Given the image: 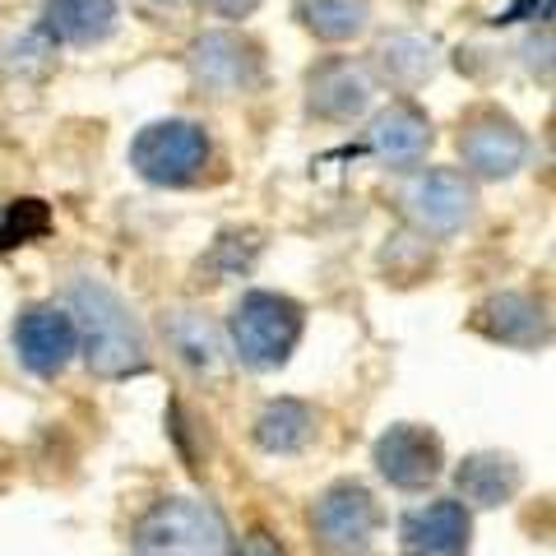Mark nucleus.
<instances>
[{"mask_svg": "<svg viewBox=\"0 0 556 556\" xmlns=\"http://www.w3.org/2000/svg\"><path fill=\"white\" fill-rule=\"evenodd\" d=\"M0 228H5V251L24 247V241H38L51 232V214L42 200H14L10 208H0Z\"/></svg>", "mask_w": 556, "mask_h": 556, "instance_id": "obj_21", "label": "nucleus"}, {"mask_svg": "<svg viewBox=\"0 0 556 556\" xmlns=\"http://www.w3.org/2000/svg\"><path fill=\"white\" fill-rule=\"evenodd\" d=\"M0 251H5V228H0Z\"/></svg>", "mask_w": 556, "mask_h": 556, "instance_id": "obj_24", "label": "nucleus"}, {"mask_svg": "<svg viewBox=\"0 0 556 556\" xmlns=\"http://www.w3.org/2000/svg\"><path fill=\"white\" fill-rule=\"evenodd\" d=\"M468 533L473 525L464 501H431L404 519V556H464Z\"/></svg>", "mask_w": 556, "mask_h": 556, "instance_id": "obj_12", "label": "nucleus"}, {"mask_svg": "<svg viewBox=\"0 0 556 556\" xmlns=\"http://www.w3.org/2000/svg\"><path fill=\"white\" fill-rule=\"evenodd\" d=\"M190 75H195L200 89L218 93V98H241L255 93L265 84V56L251 38L241 33H204V38L190 42Z\"/></svg>", "mask_w": 556, "mask_h": 556, "instance_id": "obj_6", "label": "nucleus"}, {"mask_svg": "<svg viewBox=\"0 0 556 556\" xmlns=\"http://www.w3.org/2000/svg\"><path fill=\"white\" fill-rule=\"evenodd\" d=\"M237 556H283V547H278L269 533H260V529H255V533H247V538H241Z\"/></svg>", "mask_w": 556, "mask_h": 556, "instance_id": "obj_22", "label": "nucleus"}, {"mask_svg": "<svg viewBox=\"0 0 556 556\" xmlns=\"http://www.w3.org/2000/svg\"><path fill=\"white\" fill-rule=\"evenodd\" d=\"M473 325L482 329L486 339L510 343V348H538L547 343V311L538 306L525 292H501V298L482 302Z\"/></svg>", "mask_w": 556, "mask_h": 556, "instance_id": "obj_14", "label": "nucleus"}, {"mask_svg": "<svg viewBox=\"0 0 556 556\" xmlns=\"http://www.w3.org/2000/svg\"><path fill=\"white\" fill-rule=\"evenodd\" d=\"M116 28V0H47L42 10V38L89 47L102 42Z\"/></svg>", "mask_w": 556, "mask_h": 556, "instance_id": "obj_15", "label": "nucleus"}, {"mask_svg": "<svg viewBox=\"0 0 556 556\" xmlns=\"http://www.w3.org/2000/svg\"><path fill=\"white\" fill-rule=\"evenodd\" d=\"M376 529H380V510L367 486L357 482H334L311 506V533H316V543L329 556H367Z\"/></svg>", "mask_w": 556, "mask_h": 556, "instance_id": "obj_5", "label": "nucleus"}, {"mask_svg": "<svg viewBox=\"0 0 556 556\" xmlns=\"http://www.w3.org/2000/svg\"><path fill=\"white\" fill-rule=\"evenodd\" d=\"M459 153H464V167L473 172V177L501 181V177H515V172L525 167L529 139H525V130H519L510 116L482 108V112H473L464 121Z\"/></svg>", "mask_w": 556, "mask_h": 556, "instance_id": "obj_7", "label": "nucleus"}, {"mask_svg": "<svg viewBox=\"0 0 556 556\" xmlns=\"http://www.w3.org/2000/svg\"><path fill=\"white\" fill-rule=\"evenodd\" d=\"M404 204H408V218L422 232L450 237L473 218V181L459 177V172H450V167H431L408 186Z\"/></svg>", "mask_w": 556, "mask_h": 556, "instance_id": "obj_8", "label": "nucleus"}, {"mask_svg": "<svg viewBox=\"0 0 556 556\" xmlns=\"http://www.w3.org/2000/svg\"><path fill=\"white\" fill-rule=\"evenodd\" d=\"M167 339L195 371H218V334L208 329L204 316H195V311H177V316L167 320Z\"/></svg>", "mask_w": 556, "mask_h": 556, "instance_id": "obj_20", "label": "nucleus"}, {"mask_svg": "<svg viewBox=\"0 0 556 556\" xmlns=\"http://www.w3.org/2000/svg\"><path fill=\"white\" fill-rule=\"evenodd\" d=\"M311 431H316V417H311V408L298 404V399H274V404L255 417V441L265 445L269 455L302 450L311 441Z\"/></svg>", "mask_w": 556, "mask_h": 556, "instance_id": "obj_18", "label": "nucleus"}, {"mask_svg": "<svg viewBox=\"0 0 556 556\" xmlns=\"http://www.w3.org/2000/svg\"><path fill=\"white\" fill-rule=\"evenodd\" d=\"M14 348H20V362L33 376H56L79 348L75 320L61 306H33L14 325Z\"/></svg>", "mask_w": 556, "mask_h": 556, "instance_id": "obj_9", "label": "nucleus"}, {"mask_svg": "<svg viewBox=\"0 0 556 556\" xmlns=\"http://www.w3.org/2000/svg\"><path fill=\"white\" fill-rule=\"evenodd\" d=\"M306 108L325 121H353L371 108V75L353 61H320L306 75Z\"/></svg>", "mask_w": 556, "mask_h": 556, "instance_id": "obj_11", "label": "nucleus"}, {"mask_svg": "<svg viewBox=\"0 0 556 556\" xmlns=\"http://www.w3.org/2000/svg\"><path fill=\"white\" fill-rule=\"evenodd\" d=\"M232 348L251 371H274L302 339V306L278 292H247L232 306Z\"/></svg>", "mask_w": 556, "mask_h": 556, "instance_id": "obj_2", "label": "nucleus"}, {"mask_svg": "<svg viewBox=\"0 0 556 556\" xmlns=\"http://www.w3.org/2000/svg\"><path fill=\"white\" fill-rule=\"evenodd\" d=\"M376 65L394 89H417L437 75V42L422 38V33H394L376 47Z\"/></svg>", "mask_w": 556, "mask_h": 556, "instance_id": "obj_17", "label": "nucleus"}, {"mask_svg": "<svg viewBox=\"0 0 556 556\" xmlns=\"http://www.w3.org/2000/svg\"><path fill=\"white\" fill-rule=\"evenodd\" d=\"M70 320H75V334L84 343V362H89L93 376L121 380V376L149 371L144 329H139L130 306L121 302L108 283L79 278V283L70 288Z\"/></svg>", "mask_w": 556, "mask_h": 556, "instance_id": "obj_1", "label": "nucleus"}, {"mask_svg": "<svg viewBox=\"0 0 556 556\" xmlns=\"http://www.w3.org/2000/svg\"><path fill=\"white\" fill-rule=\"evenodd\" d=\"M208 10L218 14V20H247V14L260 5V0H204Z\"/></svg>", "mask_w": 556, "mask_h": 556, "instance_id": "obj_23", "label": "nucleus"}, {"mask_svg": "<svg viewBox=\"0 0 556 556\" xmlns=\"http://www.w3.org/2000/svg\"><path fill=\"white\" fill-rule=\"evenodd\" d=\"M302 24L320 42H348L371 24V0H298Z\"/></svg>", "mask_w": 556, "mask_h": 556, "instance_id": "obj_19", "label": "nucleus"}, {"mask_svg": "<svg viewBox=\"0 0 556 556\" xmlns=\"http://www.w3.org/2000/svg\"><path fill=\"white\" fill-rule=\"evenodd\" d=\"M130 167L153 186H190L208 167V135L195 121H153L135 135Z\"/></svg>", "mask_w": 556, "mask_h": 556, "instance_id": "obj_4", "label": "nucleus"}, {"mask_svg": "<svg viewBox=\"0 0 556 556\" xmlns=\"http://www.w3.org/2000/svg\"><path fill=\"white\" fill-rule=\"evenodd\" d=\"M371 149L390 167H417L431 149V121L417 112L413 102H390L386 112L371 121Z\"/></svg>", "mask_w": 556, "mask_h": 556, "instance_id": "obj_13", "label": "nucleus"}, {"mask_svg": "<svg viewBox=\"0 0 556 556\" xmlns=\"http://www.w3.org/2000/svg\"><path fill=\"white\" fill-rule=\"evenodd\" d=\"M135 543L144 556H223L228 529H223V515L204 501L167 496L139 519Z\"/></svg>", "mask_w": 556, "mask_h": 556, "instance_id": "obj_3", "label": "nucleus"}, {"mask_svg": "<svg viewBox=\"0 0 556 556\" xmlns=\"http://www.w3.org/2000/svg\"><path fill=\"white\" fill-rule=\"evenodd\" d=\"M459 496L468 501V506H506V501L519 492V464L510 455H473L459 464Z\"/></svg>", "mask_w": 556, "mask_h": 556, "instance_id": "obj_16", "label": "nucleus"}, {"mask_svg": "<svg viewBox=\"0 0 556 556\" xmlns=\"http://www.w3.org/2000/svg\"><path fill=\"white\" fill-rule=\"evenodd\" d=\"M376 468L390 486H404V492H417L431 478L441 473V437L427 427H390L386 437L376 441Z\"/></svg>", "mask_w": 556, "mask_h": 556, "instance_id": "obj_10", "label": "nucleus"}]
</instances>
